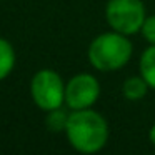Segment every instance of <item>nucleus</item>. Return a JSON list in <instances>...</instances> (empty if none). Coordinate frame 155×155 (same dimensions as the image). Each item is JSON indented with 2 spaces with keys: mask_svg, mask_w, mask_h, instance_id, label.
I'll list each match as a JSON object with an SVG mask.
<instances>
[{
  "mask_svg": "<svg viewBox=\"0 0 155 155\" xmlns=\"http://www.w3.org/2000/svg\"><path fill=\"white\" fill-rule=\"evenodd\" d=\"M70 145L84 155H92L100 152L108 140V124L98 112L84 108L74 110L68 115L65 127Z\"/></svg>",
  "mask_w": 155,
  "mask_h": 155,
  "instance_id": "obj_1",
  "label": "nucleus"
},
{
  "mask_svg": "<svg viewBox=\"0 0 155 155\" xmlns=\"http://www.w3.org/2000/svg\"><path fill=\"white\" fill-rule=\"evenodd\" d=\"M134 47L127 35L118 32H107L95 37L88 45V60L92 67L100 72L120 70L130 60Z\"/></svg>",
  "mask_w": 155,
  "mask_h": 155,
  "instance_id": "obj_2",
  "label": "nucleus"
},
{
  "mask_svg": "<svg viewBox=\"0 0 155 155\" xmlns=\"http://www.w3.org/2000/svg\"><path fill=\"white\" fill-rule=\"evenodd\" d=\"M145 17L147 15L142 0H108L105 7L107 24L124 35L140 32Z\"/></svg>",
  "mask_w": 155,
  "mask_h": 155,
  "instance_id": "obj_3",
  "label": "nucleus"
},
{
  "mask_svg": "<svg viewBox=\"0 0 155 155\" xmlns=\"http://www.w3.org/2000/svg\"><path fill=\"white\" fill-rule=\"evenodd\" d=\"M30 94L35 105L48 112L62 107L65 102V85L60 75L50 68L38 70L30 82Z\"/></svg>",
  "mask_w": 155,
  "mask_h": 155,
  "instance_id": "obj_4",
  "label": "nucleus"
},
{
  "mask_svg": "<svg viewBox=\"0 0 155 155\" xmlns=\"http://www.w3.org/2000/svg\"><path fill=\"white\" fill-rule=\"evenodd\" d=\"M100 95V84L90 74H78L65 85V104L70 110L90 108Z\"/></svg>",
  "mask_w": 155,
  "mask_h": 155,
  "instance_id": "obj_5",
  "label": "nucleus"
},
{
  "mask_svg": "<svg viewBox=\"0 0 155 155\" xmlns=\"http://www.w3.org/2000/svg\"><path fill=\"white\" fill-rule=\"evenodd\" d=\"M148 84L145 82V78L142 77H130L127 78V80L124 82V85H122V92H124V97L127 98V100H142V98L147 95L148 92Z\"/></svg>",
  "mask_w": 155,
  "mask_h": 155,
  "instance_id": "obj_6",
  "label": "nucleus"
},
{
  "mask_svg": "<svg viewBox=\"0 0 155 155\" xmlns=\"http://www.w3.org/2000/svg\"><path fill=\"white\" fill-rule=\"evenodd\" d=\"M140 75L145 78L150 88H155V45L143 50L140 57Z\"/></svg>",
  "mask_w": 155,
  "mask_h": 155,
  "instance_id": "obj_7",
  "label": "nucleus"
},
{
  "mask_svg": "<svg viewBox=\"0 0 155 155\" xmlns=\"http://www.w3.org/2000/svg\"><path fill=\"white\" fill-rule=\"evenodd\" d=\"M15 65V50L8 40L0 37V80L10 75Z\"/></svg>",
  "mask_w": 155,
  "mask_h": 155,
  "instance_id": "obj_8",
  "label": "nucleus"
},
{
  "mask_svg": "<svg viewBox=\"0 0 155 155\" xmlns=\"http://www.w3.org/2000/svg\"><path fill=\"white\" fill-rule=\"evenodd\" d=\"M68 115L70 114H67L62 107L48 110L47 120H45L47 122V128L52 132H65V127H67V122H68Z\"/></svg>",
  "mask_w": 155,
  "mask_h": 155,
  "instance_id": "obj_9",
  "label": "nucleus"
},
{
  "mask_svg": "<svg viewBox=\"0 0 155 155\" xmlns=\"http://www.w3.org/2000/svg\"><path fill=\"white\" fill-rule=\"evenodd\" d=\"M143 38L148 42L150 45H155V15H150V17H145L143 25L140 28Z\"/></svg>",
  "mask_w": 155,
  "mask_h": 155,
  "instance_id": "obj_10",
  "label": "nucleus"
},
{
  "mask_svg": "<svg viewBox=\"0 0 155 155\" xmlns=\"http://www.w3.org/2000/svg\"><path fill=\"white\" fill-rule=\"evenodd\" d=\"M148 140L152 142V143L155 145V124L150 127V130H148Z\"/></svg>",
  "mask_w": 155,
  "mask_h": 155,
  "instance_id": "obj_11",
  "label": "nucleus"
}]
</instances>
